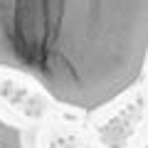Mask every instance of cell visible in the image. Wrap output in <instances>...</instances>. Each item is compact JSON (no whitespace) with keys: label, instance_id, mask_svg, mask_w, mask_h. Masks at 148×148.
Instances as JSON below:
<instances>
[{"label":"cell","instance_id":"1","mask_svg":"<svg viewBox=\"0 0 148 148\" xmlns=\"http://www.w3.org/2000/svg\"><path fill=\"white\" fill-rule=\"evenodd\" d=\"M148 67V0H0V69L54 104L99 114Z\"/></svg>","mask_w":148,"mask_h":148},{"label":"cell","instance_id":"6","mask_svg":"<svg viewBox=\"0 0 148 148\" xmlns=\"http://www.w3.org/2000/svg\"><path fill=\"white\" fill-rule=\"evenodd\" d=\"M143 148H148V141H146V146H143Z\"/></svg>","mask_w":148,"mask_h":148},{"label":"cell","instance_id":"2","mask_svg":"<svg viewBox=\"0 0 148 148\" xmlns=\"http://www.w3.org/2000/svg\"><path fill=\"white\" fill-rule=\"evenodd\" d=\"M148 121V101L141 91L123 94L114 104L99 111L94 121V138L101 148H131Z\"/></svg>","mask_w":148,"mask_h":148},{"label":"cell","instance_id":"4","mask_svg":"<svg viewBox=\"0 0 148 148\" xmlns=\"http://www.w3.org/2000/svg\"><path fill=\"white\" fill-rule=\"evenodd\" d=\"M37 148H99V141L94 133L74 123H45L40 136H37Z\"/></svg>","mask_w":148,"mask_h":148},{"label":"cell","instance_id":"5","mask_svg":"<svg viewBox=\"0 0 148 148\" xmlns=\"http://www.w3.org/2000/svg\"><path fill=\"white\" fill-rule=\"evenodd\" d=\"M0 148H27L25 131L3 114H0Z\"/></svg>","mask_w":148,"mask_h":148},{"label":"cell","instance_id":"3","mask_svg":"<svg viewBox=\"0 0 148 148\" xmlns=\"http://www.w3.org/2000/svg\"><path fill=\"white\" fill-rule=\"evenodd\" d=\"M0 106L27 123H45L52 116V99L37 84L17 72L0 69Z\"/></svg>","mask_w":148,"mask_h":148}]
</instances>
